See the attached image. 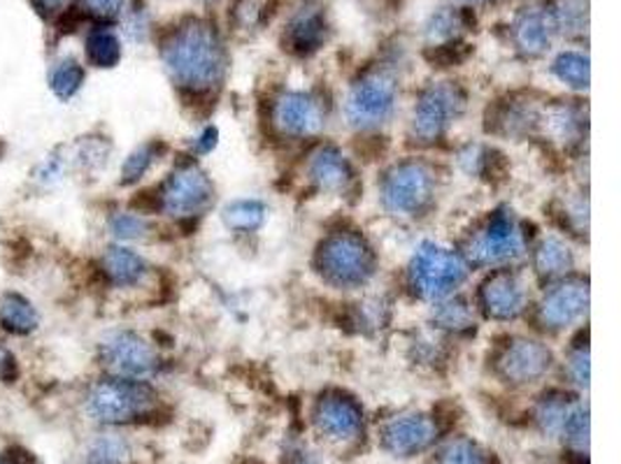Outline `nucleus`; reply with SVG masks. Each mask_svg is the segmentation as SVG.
Segmentation results:
<instances>
[{
    "instance_id": "f257e3e1",
    "label": "nucleus",
    "mask_w": 621,
    "mask_h": 464,
    "mask_svg": "<svg viewBox=\"0 0 621 464\" xmlns=\"http://www.w3.org/2000/svg\"><path fill=\"white\" fill-rule=\"evenodd\" d=\"M163 61L178 82L187 87H208L223 72V49L212 26L191 21L166 42Z\"/></svg>"
},
{
    "instance_id": "f03ea898",
    "label": "nucleus",
    "mask_w": 621,
    "mask_h": 464,
    "mask_svg": "<svg viewBox=\"0 0 621 464\" xmlns=\"http://www.w3.org/2000/svg\"><path fill=\"white\" fill-rule=\"evenodd\" d=\"M152 406V393L131 379H114L98 383L87 400L89 416L101 423H127Z\"/></svg>"
},
{
    "instance_id": "7ed1b4c3",
    "label": "nucleus",
    "mask_w": 621,
    "mask_h": 464,
    "mask_svg": "<svg viewBox=\"0 0 621 464\" xmlns=\"http://www.w3.org/2000/svg\"><path fill=\"white\" fill-rule=\"evenodd\" d=\"M106 365L123 379H140L152 374L157 367V355L133 332H114L101 344Z\"/></svg>"
},
{
    "instance_id": "20e7f679",
    "label": "nucleus",
    "mask_w": 621,
    "mask_h": 464,
    "mask_svg": "<svg viewBox=\"0 0 621 464\" xmlns=\"http://www.w3.org/2000/svg\"><path fill=\"white\" fill-rule=\"evenodd\" d=\"M393 98H395V87L393 80L384 72H375L368 74L365 80H361L350 98V119L359 125H375L382 123L391 108H393Z\"/></svg>"
},
{
    "instance_id": "39448f33",
    "label": "nucleus",
    "mask_w": 621,
    "mask_h": 464,
    "mask_svg": "<svg viewBox=\"0 0 621 464\" xmlns=\"http://www.w3.org/2000/svg\"><path fill=\"white\" fill-rule=\"evenodd\" d=\"M414 283L424 295H442L463 279V265L459 258L438 246H424L414 258Z\"/></svg>"
},
{
    "instance_id": "423d86ee",
    "label": "nucleus",
    "mask_w": 621,
    "mask_h": 464,
    "mask_svg": "<svg viewBox=\"0 0 621 464\" xmlns=\"http://www.w3.org/2000/svg\"><path fill=\"white\" fill-rule=\"evenodd\" d=\"M161 198H163L166 210H170L172 214L176 212L191 214L196 210H201L208 202L210 184L201 172L189 168V170H182L170 176V182L166 184V191Z\"/></svg>"
},
{
    "instance_id": "0eeeda50",
    "label": "nucleus",
    "mask_w": 621,
    "mask_h": 464,
    "mask_svg": "<svg viewBox=\"0 0 621 464\" xmlns=\"http://www.w3.org/2000/svg\"><path fill=\"white\" fill-rule=\"evenodd\" d=\"M429 174L417 165H405L389 179L384 198L393 212H414L429 198Z\"/></svg>"
},
{
    "instance_id": "6e6552de",
    "label": "nucleus",
    "mask_w": 621,
    "mask_h": 464,
    "mask_svg": "<svg viewBox=\"0 0 621 464\" xmlns=\"http://www.w3.org/2000/svg\"><path fill=\"white\" fill-rule=\"evenodd\" d=\"M521 249V235L508 219H495L484 235L475 242L473 255L480 263H499L517 255Z\"/></svg>"
},
{
    "instance_id": "1a4fd4ad",
    "label": "nucleus",
    "mask_w": 621,
    "mask_h": 464,
    "mask_svg": "<svg viewBox=\"0 0 621 464\" xmlns=\"http://www.w3.org/2000/svg\"><path fill=\"white\" fill-rule=\"evenodd\" d=\"M327 268L338 281H361L368 274V253L357 240L340 238L329 244Z\"/></svg>"
},
{
    "instance_id": "9d476101",
    "label": "nucleus",
    "mask_w": 621,
    "mask_h": 464,
    "mask_svg": "<svg viewBox=\"0 0 621 464\" xmlns=\"http://www.w3.org/2000/svg\"><path fill=\"white\" fill-rule=\"evenodd\" d=\"M457 95L452 89H433L424 100H421L419 112L414 117V128L421 138H433L442 131V125L450 119L454 110Z\"/></svg>"
},
{
    "instance_id": "9b49d317",
    "label": "nucleus",
    "mask_w": 621,
    "mask_h": 464,
    "mask_svg": "<svg viewBox=\"0 0 621 464\" xmlns=\"http://www.w3.org/2000/svg\"><path fill=\"white\" fill-rule=\"evenodd\" d=\"M278 121L284 128V131L293 133V135H306V133H314L317 128L321 125V117H319V108L314 102L306 95H287L280 108H278Z\"/></svg>"
},
{
    "instance_id": "f8f14e48",
    "label": "nucleus",
    "mask_w": 621,
    "mask_h": 464,
    "mask_svg": "<svg viewBox=\"0 0 621 464\" xmlns=\"http://www.w3.org/2000/svg\"><path fill=\"white\" fill-rule=\"evenodd\" d=\"M103 270L110 276L112 283L117 286H136V283L142 281L147 265L138 253H133L131 249L123 246H112L108 249L106 258H103Z\"/></svg>"
},
{
    "instance_id": "ddd939ff",
    "label": "nucleus",
    "mask_w": 621,
    "mask_h": 464,
    "mask_svg": "<svg viewBox=\"0 0 621 464\" xmlns=\"http://www.w3.org/2000/svg\"><path fill=\"white\" fill-rule=\"evenodd\" d=\"M431 425L424 418H403L395 421L387 430V446L393 453H414L431 442Z\"/></svg>"
},
{
    "instance_id": "4468645a",
    "label": "nucleus",
    "mask_w": 621,
    "mask_h": 464,
    "mask_svg": "<svg viewBox=\"0 0 621 464\" xmlns=\"http://www.w3.org/2000/svg\"><path fill=\"white\" fill-rule=\"evenodd\" d=\"M38 312L27 297L19 293H6L0 297V327L12 334H31L38 330Z\"/></svg>"
},
{
    "instance_id": "2eb2a0df",
    "label": "nucleus",
    "mask_w": 621,
    "mask_h": 464,
    "mask_svg": "<svg viewBox=\"0 0 621 464\" xmlns=\"http://www.w3.org/2000/svg\"><path fill=\"white\" fill-rule=\"evenodd\" d=\"M582 312H587V289L582 291L580 286H563L544 302V321L554 325H565L582 316Z\"/></svg>"
},
{
    "instance_id": "dca6fc26",
    "label": "nucleus",
    "mask_w": 621,
    "mask_h": 464,
    "mask_svg": "<svg viewBox=\"0 0 621 464\" xmlns=\"http://www.w3.org/2000/svg\"><path fill=\"white\" fill-rule=\"evenodd\" d=\"M324 17H321L317 10H308L298 14L291 26H289V44L291 49L301 51V54H308V51L317 49L324 40Z\"/></svg>"
},
{
    "instance_id": "f3484780",
    "label": "nucleus",
    "mask_w": 621,
    "mask_h": 464,
    "mask_svg": "<svg viewBox=\"0 0 621 464\" xmlns=\"http://www.w3.org/2000/svg\"><path fill=\"white\" fill-rule=\"evenodd\" d=\"M521 302H524V293H521L519 283L510 276H499L487 289V304L495 316L508 319L521 312Z\"/></svg>"
},
{
    "instance_id": "a211bd4d",
    "label": "nucleus",
    "mask_w": 621,
    "mask_h": 464,
    "mask_svg": "<svg viewBox=\"0 0 621 464\" xmlns=\"http://www.w3.org/2000/svg\"><path fill=\"white\" fill-rule=\"evenodd\" d=\"M319 423L321 430H327L333 436H350L359 427V414L350 402L329 400L327 404H321Z\"/></svg>"
},
{
    "instance_id": "6ab92c4d",
    "label": "nucleus",
    "mask_w": 621,
    "mask_h": 464,
    "mask_svg": "<svg viewBox=\"0 0 621 464\" xmlns=\"http://www.w3.org/2000/svg\"><path fill=\"white\" fill-rule=\"evenodd\" d=\"M517 42L529 54H540L550 44V26L548 17L540 12H529L517 21Z\"/></svg>"
},
{
    "instance_id": "aec40b11",
    "label": "nucleus",
    "mask_w": 621,
    "mask_h": 464,
    "mask_svg": "<svg viewBox=\"0 0 621 464\" xmlns=\"http://www.w3.org/2000/svg\"><path fill=\"white\" fill-rule=\"evenodd\" d=\"M548 360H550V353H544L540 346H535L531 342L529 344H521L508 357V374H512V376H517L521 381L533 379V376L542 374L544 367L550 365Z\"/></svg>"
},
{
    "instance_id": "412c9836",
    "label": "nucleus",
    "mask_w": 621,
    "mask_h": 464,
    "mask_svg": "<svg viewBox=\"0 0 621 464\" xmlns=\"http://www.w3.org/2000/svg\"><path fill=\"white\" fill-rule=\"evenodd\" d=\"M87 57L98 68H112V65H117V61L121 57L119 38L112 31H108V29L93 31L87 38Z\"/></svg>"
},
{
    "instance_id": "4be33fe9",
    "label": "nucleus",
    "mask_w": 621,
    "mask_h": 464,
    "mask_svg": "<svg viewBox=\"0 0 621 464\" xmlns=\"http://www.w3.org/2000/svg\"><path fill=\"white\" fill-rule=\"evenodd\" d=\"M84 82V70L74 59H63L54 65L52 74H49V87H52L54 95L61 100H70L74 93L80 91Z\"/></svg>"
},
{
    "instance_id": "5701e85b",
    "label": "nucleus",
    "mask_w": 621,
    "mask_h": 464,
    "mask_svg": "<svg viewBox=\"0 0 621 464\" xmlns=\"http://www.w3.org/2000/svg\"><path fill=\"white\" fill-rule=\"evenodd\" d=\"M554 72L570 87L587 89V84H589V61H587V57L575 54V51L561 54L554 63Z\"/></svg>"
},
{
    "instance_id": "b1692460",
    "label": "nucleus",
    "mask_w": 621,
    "mask_h": 464,
    "mask_svg": "<svg viewBox=\"0 0 621 464\" xmlns=\"http://www.w3.org/2000/svg\"><path fill=\"white\" fill-rule=\"evenodd\" d=\"M312 172L321 182V186H327V189H342L347 176H350L347 174L344 163L340 161V157H335V153H321Z\"/></svg>"
},
{
    "instance_id": "393cba45",
    "label": "nucleus",
    "mask_w": 621,
    "mask_h": 464,
    "mask_svg": "<svg viewBox=\"0 0 621 464\" xmlns=\"http://www.w3.org/2000/svg\"><path fill=\"white\" fill-rule=\"evenodd\" d=\"M127 455H129L127 444L121 440H112V436H106V440H98L91 446L84 464H123L127 462Z\"/></svg>"
},
{
    "instance_id": "a878e982",
    "label": "nucleus",
    "mask_w": 621,
    "mask_h": 464,
    "mask_svg": "<svg viewBox=\"0 0 621 464\" xmlns=\"http://www.w3.org/2000/svg\"><path fill=\"white\" fill-rule=\"evenodd\" d=\"M263 221V208L259 202H236L227 210V223L240 230H252Z\"/></svg>"
},
{
    "instance_id": "bb28decb",
    "label": "nucleus",
    "mask_w": 621,
    "mask_h": 464,
    "mask_svg": "<svg viewBox=\"0 0 621 464\" xmlns=\"http://www.w3.org/2000/svg\"><path fill=\"white\" fill-rule=\"evenodd\" d=\"M570 265V253L568 249H563L559 242H544L538 255V268L540 272H550V274H559Z\"/></svg>"
},
{
    "instance_id": "cd10ccee",
    "label": "nucleus",
    "mask_w": 621,
    "mask_h": 464,
    "mask_svg": "<svg viewBox=\"0 0 621 464\" xmlns=\"http://www.w3.org/2000/svg\"><path fill=\"white\" fill-rule=\"evenodd\" d=\"M154 161V147H140L133 157H129V161L123 163V184L138 182V179L147 172V168L152 165Z\"/></svg>"
},
{
    "instance_id": "c85d7f7f",
    "label": "nucleus",
    "mask_w": 621,
    "mask_h": 464,
    "mask_svg": "<svg viewBox=\"0 0 621 464\" xmlns=\"http://www.w3.org/2000/svg\"><path fill=\"white\" fill-rule=\"evenodd\" d=\"M110 228H112L114 235L121 238V240H138V238L144 235V230H147L144 221L138 214H117L112 219Z\"/></svg>"
},
{
    "instance_id": "c756f323",
    "label": "nucleus",
    "mask_w": 621,
    "mask_h": 464,
    "mask_svg": "<svg viewBox=\"0 0 621 464\" xmlns=\"http://www.w3.org/2000/svg\"><path fill=\"white\" fill-rule=\"evenodd\" d=\"M554 17L563 26V31L573 29V26L587 23V12L582 10L580 3H575V0H561L554 10Z\"/></svg>"
},
{
    "instance_id": "7c9ffc66",
    "label": "nucleus",
    "mask_w": 621,
    "mask_h": 464,
    "mask_svg": "<svg viewBox=\"0 0 621 464\" xmlns=\"http://www.w3.org/2000/svg\"><path fill=\"white\" fill-rule=\"evenodd\" d=\"M442 464H482V455L478 453L475 446L461 442V444L452 446L450 451L444 453V462Z\"/></svg>"
},
{
    "instance_id": "2f4dec72",
    "label": "nucleus",
    "mask_w": 621,
    "mask_h": 464,
    "mask_svg": "<svg viewBox=\"0 0 621 464\" xmlns=\"http://www.w3.org/2000/svg\"><path fill=\"white\" fill-rule=\"evenodd\" d=\"M454 26H461V14L440 12V14L433 17V21H431V36L450 38V36H454V31H452Z\"/></svg>"
},
{
    "instance_id": "473e14b6",
    "label": "nucleus",
    "mask_w": 621,
    "mask_h": 464,
    "mask_svg": "<svg viewBox=\"0 0 621 464\" xmlns=\"http://www.w3.org/2000/svg\"><path fill=\"white\" fill-rule=\"evenodd\" d=\"M84 6L91 14L110 19V17H117L121 12L123 0H84Z\"/></svg>"
},
{
    "instance_id": "72a5a7b5",
    "label": "nucleus",
    "mask_w": 621,
    "mask_h": 464,
    "mask_svg": "<svg viewBox=\"0 0 621 464\" xmlns=\"http://www.w3.org/2000/svg\"><path fill=\"white\" fill-rule=\"evenodd\" d=\"M19 374L17 370V360L14 355L6 349V346H0V381H14Z\"/></svg>"
},
{
    "instance_id": "f704fd0d",
    "label": "nucleus",
    "mask_w": 621,
    "mask_h": 464,
    "mask_svg": "<svg viewBox=\"0 0 621 464\" xmlns=\"http://www.w3.org/2000/svg\"><path fill=\"white\" fill-rule=\"evenodd\" d=\"M0 464H36L33 455L21 451V448H10L6 453H0Z\"/></svg>"
},
{
    "instance_id": "c9c22d12",
    "label": "nucleus",
    "mask_w": 621,
    "mask_h": 464,
    "mask_svg": "<svg viewBox=\"0 0 621 464\" xmlns=\"http://www.w3.org/2000/svg\"><path fill=\"white\" fill-rule=\"evenodd\" d=\"M66 3H68V0H36V6L42 12H61Z\"/></svg>"
}]
</instances>
